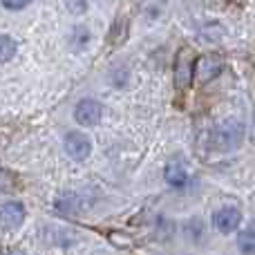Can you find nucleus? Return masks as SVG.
<instances>
[{"label": "nucleus", "mask_w": 255, "mask_h": 255, "mask_svg": "<svg viewBox=\"0 0 255 255\" xmlns=\"http://www.w3.org/2000/svg\"><path fill=\"white\" fill-rule=\"evenodd\" d=\"M240 222H242V213H240L238 208H231V206L217 211L215 217H213V224H215V229L220 231V233H233V231L240 226Z\"/></svg>", "instance_id": "obj_7"}, {"label": "nucleus", "mask_w": 255, "mask_h": 255, "mask_svg": "<svg viewBox=\"0 0 255 255\" xmlns=\"http://www.w3.org/2000/svg\"><path fill=\"white\" fill-rule=\"evenodd\" d=\"M65 150L72 159L76 161H83V159L90 157V150H92V143L90 139L83 134V132H70L65 136Z\"/></svg>", "instance_id": "obj_4"}, {"label": "nucleus", "mask_w": 255, "mask_h": 255, "mask_svg": "<svg viewBox=\"0 0 255 255\" xmlns=\"http://www.w3.org/2000/svg\"><path fill=\"white\" fill-rule=\"evenodd\" d=\"M25 222V208L18 202H7L0 206V226L2 229H18Z\"/></svg>", "instance_id": "obj_6"}, {"label": "nucleus", "mask_w": 255, "mask_h": 255, "mask_svg": "<svg viewBox=\"0 0 255 255\" xmlns=\"http://www.w3.org/2000/svg\"><path fill=\"white\" fill-rule=\"evenodd\" d=\"M16 56V40L9 36H0V63H7Z\"/></svg>", "instance_id": "obj_11"}, {"label": "nucleus", "mask_w": 255, "mask_h": 255, "mask_svg": "<svg viewBox=\"0 0 255 255\" xmlns=\"http://www.w3.org/2000/svg\"><path fill=\"white\" fill-rule=\"evenodd\" d=\"M9 255H22L20 251H11V253H9Z\"/></svg>", "instance_id": "obj_16"}, {"label": "nucleus", "mask_w": 255, "mask_h": 255, "mask_svg": "<svg viewBox=\"0 0 255 255\" xmlns=\"http://www.w3.org/2000/svg\"><path fill=\"white\" fill-rule=\"evenodd\" d=\"M195 70H197V81L199 83H208V81L217 79L224 70V61L217 54H206L199 61H195Z\"/></svg>", "instance_id": "obj_3"}, {"label": "nucleus", "mask_w": 255, "mask_h": 255, "mask_svg": "<svg viewBox=\"0 0 255 255\" xmlns=\"http://www.w3.org/2000/svg\"><path fill=\"white\" fill-rule=\"evenodd\" d=\"M0 2H2V7H7V9H13V11H18V9L27 7V4H29V0H0Z\"/></svg>", "instance_id": "obj_15"}, {"label": "nucleus", "mask_w": 255, "mask_h": 255, "mask_svg": "<svg viewBox=\"0 0 255 255\" xmlns=\"http://www.w3.org/2000/svg\"><path fill=\"white\" fill-rule=\"evenodd\" d=\"M193 65H195L193 52L188 47H181L175 58V85L179 90L188 88L190 81H193Z\"/></svg>", "instance_id": "obj_1"}, {"label": "nucleus", "mask_w": 255, "mask_h": 255, "mask_svg": "<svg viewBox=\"0 0 255 255\" xmlns=\"http://www.w3.org/2000/svg\"><path fill=\"white\" fill-rule=\"evenodd\" d=\"M65 4L72 13H85L88 9V0H65Z\"/></svg>", "instance_id": "obj_14"}, {"label": "nucleus", "mask_w": 255, "mask_h": 255, "mask_svg": "<svg viewBox=\"0 0 255 255\" xmlns=\"http://www.w3.org/2000/svg\"><path fill=\"white\" fill-rule=\"evenodd\" d=\"M240 251L251 255L255 251V240H253V229H244L242 233H240Z\"/></svg>", "instance_id": "obj_12"}, {"label": "nucleus", "mask_w": 255, "mask_h": 255, "mask_svg": "<svg viewBox=\"0 0 255 255\" xmlns=\"http://www.w3.org/2000/svg\"><path fill=\"white\" fill-rule=\"evenodd\" d=\"M166 181L170 186H175V188H184L186 181H188V172H186L179 163H170V166L166 168Z\"/></svg>", "instance_id": "obj_8"}, {"label": "nucleus", "mask_w": 255, "mask_h": 255, "mask_svg": "<svg viewBox=\"0 0 255 255\" xmlns=\"http://www.w3.org/2000/svg\"><path fill=\"white\" fill-rule=\"evenodd\" d=\"M128 18L126 16H121V18H117L115 20V25H112V31H110V36H108V43L115 47V45H121L124 40L128 38Z\"/></svg>", "instance_id": "obj_9"}, {"label": "nucleus", "mask_w": 255, "mask_h": 255, "mask_svg": "<svg viewBox=\"0 0 255 255\" xmlns=\"http://www.w3.org/2000/svg\"><path fill=\"white\" fill-rule=\"evenodd\" d=\"M56 208L63 215H74L76 208H79V199H76L74 195H63V197L56 199Z\"/></svg>", "instance_id": "obj_10"}, {"label": "nucleus", "mask_w": 255, "mask_h": 255, "mask_svg": "<svg viewBox=\"0 0 255 255\" xmlns=\"http://www.w3.org/2000/svg\"><path fill=\"white\" fill-rule=\"evenodd\" d=\"M13 188H16V177H13V172L0 168V193H9V190H13Z\"/></svg>", "instance_id": "obj_13"}, {"label": "nucleus", "mask_w": 255, "mask_h": 255, "mask_svg": "<svg viewBox=\"0 0 255 255\" xmlns=\"http://www.w3.org/2000/svg\"><path fill=\"white\" fill-rule=\"evenodd\" d=\"M242 134H244V126L240 124L238 119H229L224 126L217 130L215 139H217V145L224 150H233L240 145V141H242Z\"/></svg>", "instance_id": "obj_2"}, {"label": "nucleus", "mask_w": 255, "mask_h": 255, "mask_svg": "<svg viewBox=\"0 0 255 255\" xmlns=\"http://www.w3.org/2000/svg\"><path fill=\"white\" fill-rule=\"evenodd\" d=\"M101 115H103V108H101V103L94 101V99L81 101L74 110V119L79 121L81 126H97Z\"/></svg>", "instance_id": "obj_5"}]
</instances>
